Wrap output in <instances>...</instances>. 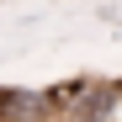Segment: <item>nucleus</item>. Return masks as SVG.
Returning a JSON list of instances; mask_svg holds the SVG:
<instances>
[{"label":"nucleus","mask_w":122,"mask_h":122,"mask_svg":"<svg viewBox=\"0 0 122 122\" xmlns=\"http://www.w3.org/2000/svg\"><path fill=\"white\" fill-rule=\"evenodd\" d=\"M0 122H53V101H48V90L0 85Z\"/></svg>","instance_id":"obj_1"}]
</instances>
